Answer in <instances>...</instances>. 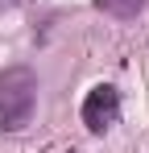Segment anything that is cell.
Masks as SVG:
<instances>
[{"instance_id":"4","label":"cell","mask_w":149,"mask_h":153,"mask_svg":"<svg viewBox=\"0 0 149 153\" xmlns=\"http://www.w3.org/2000/svg\"><path fill=\"white\" fill-rule=\"evenodd\" d=\"M13 4H17V0H0V13H4V8H13Z\"/></svg>"},{"instance_id":"1","label":"cell","mask_w":149,"mask_h":153,"mask_svg":"<svg viewBox=\"0 0 149 153\" xmlns=\"http://www.w3.org/2000/svg\"><path fill=\"white\" fill-rule=\"evenodd\" d=\"M37 108V75L29 66L0 71V132H21Z\"/></svg>"},{"instance_id":"2","label":"cell","mask_w":149,"mask_h":153,"mask_svg":"<svg viewBox=\"0 0 149 153\" xmlns=\"http://www.w3.org/2000/svg\"><path fill=\"white\" fill-rule=\"evenodd\" d=\"M120 120V91L112 87V83H99L87 91V100H83V124L87 132H108V128Z\"/></svg>"},{"instance_id":"3","label":"cell","mask_w":149,"mask_h":153,"mask_svg":"<svg viewBox=\"0 0 149 153\" xmlns=\"http://www.w3.org/2000/svg\"><path fill=\"white\" fill-rule=\"evenodd\" d=\"M95 8L116 17V21H133V17L145 13V0H95Z\"/></svg>"}]
</instances>
